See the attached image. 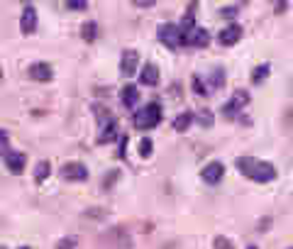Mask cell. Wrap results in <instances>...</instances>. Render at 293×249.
<instances>
[{
  "mask_svg": "<svg viewBox=\"0 0 293 249\" xmlns=\"http://www.w3.org/2000/svg\"><path fill=\"white\" fill-rule=\"evenodd\" d=\"M237 169L242 171L245 176H249L252 181H259V183H269L276 179V169L271 161H259V159H252V157H239L237 159Z\"/></svg>",
  "mask_w": 293,
  "mask_h": 249,
  "instance_id": "6da1fadb",
  "label": "cell"
},
{
  "mask_svg": "<svg viewBox=\"0 0 293 249\" xmlns=\"http://www.w3.org/2000/svg\"><path fill=\"white\" fill-rule=\"evenodd\" d=\"M161 122V105L159 103H146L142 110L135 113V124L137 130H152Z\"/></svg>",
  "mask_w": 293,
  "mask_h": 249,
  "instance_id": "7a4b0ae2",
  "label": "cell"
},
{
  "mask_svg": "<svg viewBox=\"0 0 293 249\" xmlns=\"http://www.w3.org/2000/svg\"><path fill=\"white\" fill-rule=\"evenodd\" d=\"M159 42L161 44H166L169 49H179L181 44H183V34H181L179 30V24H174V22H164V24H159Z\"/></svg>",
  "mask_w": 293,
  "mask_h": 249,
  "instance_id": "3957f363",
  "label": "cell"
},
{
  "mask_svg": "<svg viewBox=\"0 0 293 249\" xmlns=\"http://www.w3.org/2000/svg\"><path fill=\"white\" fill-rule=\"evenodd\" d=\"M101 242H108L113 249H130L132 247V237L125 232L123 227H113L110 232H105L101 237Z\"/></svg>",
  "mask_w": 293,
  "mask_h": 249,
  "instance_id": "277c9868",
  "label": "cell"
},
{
  "mask_svg": "<svg viewBox=\"0 0 293 249\" xmlns=\"http://www.w3.org/2000/svg\"><path fill=\"white\" fill-rule=\"evenodd\" d=\"M61 176L66 181H86L88 179V169L81 161H68V164H64V169H61Z\"/></svg>",
  "mask_w": 293,
  "mask_h": 249,
  "instance_id": "5b68a950",
  "label": "cell"
},
{
  "mask_svg": "<svg viewBox=\"0 0 293 249\" xmlns=\"http://www.w3.org/2000/svg\"><path fill=\"white\" fill-rule=\"evenodd\" d=\"M137 66H139V57H137L135 49H125L123 59H120V73L123 76H135Z\"/></svg>",
  "mask_w": 293,
  "mask_h": 249,
  "instance_id": "8992f818",
  "label": "cell"
},
{
  "mask_svg": "<svg viewBox=\"0 0 293 249\" xmlns=\"http://www.w3.org/2000/svg\"><path fill=\"white\" fill-rule=\"evenodd\" d=\"M217 39H220V44H223V46H232V44H237V42L242 39V27H239L237 22L227 24L225 30L220 32V37H217Z\"/></svg>",
  "mask_w": 293,
  "mask_h": 249,
  "instance_id": "52a82bcc",
  "label": "cell"
},
{
  "mask_svg": "<svg viewBox=\"0 0 293 249\" xmlns=\"http://www.w3.org/2000/svg\"><path fill=\"white\" fill-rule=\"evenodd\" d=\"M27 71H30V79L42 81V83L52 81V76H54V71H52V66H49L46 61H37V64H32Z\"/></svg>",
  "mask_w": 293,
  "mask_h": 249,
  "instance_id": "ba28073f",
  "label": "cell"
},
{
  "mask_svg": "<svg viewBox=\"0 0 293 249\" xmlns=\"http://www.w3.org/2000/svg\"><path fill=\"white\" fill-rule=\"evenodd\" d=\"M20 30H22V34H32L37 30V10H34V5L25 8L22 20H20Z\"/></svg>",
  "mask_w": 293,
  "mask_h": 249,
  "instance_id": "9c48e42d",
  "label": "cell"
},
{
  "mask_svg": "<svg viewBox=\"0 0 293 249\" xmlns=\"http://www.w3.org/2000/svg\"><path fill=\"white\" fill-rule=\"evenodd\" d=\"M223 173H225V166L220 164V161H210L208 166L203 169V181L205 183H217L220 179H223Z\"/></svg>",
  "mask_w": 293,
  "mask_h": 249,
  "instance_id": "30bf717a",
  "label": "cell"
},
{
  "mask_svg": "<svg viewBox=\"0 0 293 249\" xmlns=\"http://www.w3.org/2000/svg\"><path fill=\"white\" fill-rule=\"evenodd\" d=\"M25 154H20V152H5V164H8V169L17 176V173H22L25 171Z\"/></svg>",
  "mask_w": 293,
  "mask_h": 249,
  "instance_id": "8fae6325",
  "label": "cell"
},
{
  "mask_svg": "<svg viewBox=\"0 0 293 249\" xmlns=\"http://www.w3.org/2000/svg\"><path fill=\"white\" fill-rule=\"evenodd\" d=\"M139 83L142 86H157L159 83V68L157 64H144L139 71Z\"/></svg>",
  "mask_w": 293,
  "mask_h": 249,
  "instance_id": "7c38bea8",
  "label": "cell"
},
{
  "mask_svg": "<svg viewBox=\"0 0 293 249\" xmlns=\"http://www.w3.org/2000/svg\"><path fill=\"white\" fill-rule=\"evenodd\" d=\"M208 42H210V34L205 32L203 27H196V30H193V32L188 34V37H186V39H183V44H191V46H201V49H203V46H208Z\"/></svg>",
  "mask_w": 293,
  "mask_h": 249,
  "instance_id": "4fadbf2b",
  "label": "cell"
},
{
  "mask_svg": "<svg viewBox=\"0 0 293 249\" xmlns=\"http://www.w3.org/2000/svg\"><path fill=\"white\" fill-rule=\"evenodd\" d=\"M120 101H123V105H127V108H135L137 101H139V91H137V86L127 83L123 91H120Z\"/></svg>",
  "mask_w": 293,
  "mask_h": 249,
  "instance_id": "5bb4252c",
  "label": "cell"
},
{
  "mask_svg": "<svg viewBox=\"0 0 293 249\" xmlns=\"http://www.w3.org/2000/svg\"><path fill=\"white\" fill-rule=\"evenodd\" d=\"M115 137H117V122H108L105 127H103V132H101V137H98V142L101 144H105V142H113Z\"/></svg>",
  "mask_w": 293,
  "mask_h": 249,
  "instance_id": "9a60e30c",
  "label": "cell"
},
{
  "mask_svg": "<svg viewBox=\"0 0 293 249\" xmlns=\"http://www.w3.org/2000/svg\"><path fill=\"white\" fill-rule=\"evenodd\" d=\"M191 122H193V113H181L176 120H174V130L176 132H186L188 127H191Z\"/></svg>",
  "mask_w": 293,
  "mask_h": 249,
  "instance_id": "2e32d148",
  "label": "cell"
},
{
  "mask_svg": "<svg viewBox=\"0 0 293 249\" xmlns=\"http://www.w3.org/2000/svg\"><path fill=\"white\" fill-rule=\"evenodd\" d=\"M49 171H52V166H49V161H39L37 166H34V181L42 183L49 176Z\"/></svg>",
  "mask_w": 293,
  "mask_h": 249,
  "instance_id": "e0dca14e",
  "label": "cell"
},
{
  "mask_svg": "<svg viewBox=\"0 0 293 249\" xmlns=\"http://www.w3.org/2000/svg\"><path fill=\"white\" fill-rule=\"evenodd\" d=\"M193 120H198L201 122V127H205V130H210L215 124V117H213V113L210 110H201L198 115H193Z\"/></svg>",
  "mask_w": 293,
  "mask_h": 249,
  "instance_id": "ac0fdd59",
  "label": "cell"
},
{
  "mask_svg": "<svg viewBox=\"0 0 293 249\" xmlns=\"http://www.w3.org/2000/svg\"><path fill=\"white\" fill-rule=\"evenodd\" d=\"M81 37L86 39V42H93L95 37H98V24L95 22H86L81 27Z\"/></svg>",
  "mask_w": 293,
  "mask_h": 249,
  "instance_id": "d6986e66",
  "label": "cell"
},
{
  "mask_svg": "<svg viewBox=\"0 0 293 249\" xmlns=\"http://www.w3.org/2000/svg\"><path fill=\"white\" fill-rule=\"evenodd\" d=\"M208 83H210V88H223L225 86V71L215 68L213 73H210V79H208Z\"/></svg>",
  "mask_w": 293,
  "mask_h": 249,
  "instance_id": "ffe728a7",
  "label": "cell"
},
{
  "mask_svg": "<svg viewBox=\"0 0 293 249\" xmlns=\"http://www.w3.org/2000/svg\"><path fill=\"white\" fill-rule=\"evenodd\" d=\"M232 105H235V110H245V105L249 103V93L247 91H235V95H232Z\"/></svg>",
  "mask_w": 293,
  "mask_h": 249,
  "instance_id": "44dd1931",
  "label": "cell"
},
{
  "mask_svg": "<svg viewBox=\"0 0 293 249\" xmlns=\"http://www.w3.org/2000/svg\"><path fill=\"white\" fill-rule=\"evenodd\" d=\"M269 71H271L269 64H261V66H257V68H254V73H252V83H261V81L269 76Z\"/></svg>",
  "mask_w": 293,
  "mask_h": 249,
  "instance_id": "7402d4cb",
  "label": "cell"
},
{
  "mask_svg": "<svg viewBox=\"0 0 293 249\" xmlns=\"http://www.w3.org/2000/svg\"><path fill=\"white\" fill-rule=\"evenodd\" d=\"M93 113H95V117H98V122H101L103 127H105L108 122H113L110 113H105V108H103V105H95V108H93Z\"/></svg>",
  "mask_w": 293,
  "mask_h": 249,
  "instance_id": "603a6c76",
  "label": "cell"
},
{
  "mask_svg": "<svg viewBox=\"0 0 293 249\" xmlns=\"http://www.w3.org/2000/svg\"><path fill=\"white\" fill-rule=\"evenodd\" d=\"M57 249H79V239L76 237H64L57 242Z\"/></svg>",
  "mask_w": 293,
  "mask_h": 249,
  "instance_id": "cb8c5ba5",
  "label": "cell"
},
{
  "mask_svg": "<svg viewBox=\"0 0 293 249\" xmlns=\"http://www.w3.org/2000/svg\"><path fill=\"white\" fill-rule=\"evenodd\" d=\"M152 149H154V144H152V139H149V137H144V139H142V142H139V154H142V157H152Z\"/></svg>",
  "mask_w": 293,
  "mask_h": 249,
  "instance_id": "d4e9b609",
  "label": "cell"
},
{
  "mask_svg": "<svg viewBox=\"0 0 293 249\" xmlns=\"http://www.w3.org/2000/svg\"><path fill=\"white\" fill-rule=\"evenodd\" d=\"M66 8L68 10H88V3L86 0H68Z\"/></svg>",
  "mask_w": 293,
  "mask_h": 249,
  "instance_id": "484cf974",
  "label": "cell"
},
{
  "mask_svg": "<svg viewBox=\"0 0 293 249\" xmlns=\"http://www.w3.org/2000/svg\"><path fill=\"white\" fill-rule=\"evenodd\" d=\"M215 249H232V242L220 235V237H215Z\"/></svg>",
  "mask_w": 293,
  "mask_h": 249,
  "instance_id": "4316f807",
  "label": "cell"
},
{
  "mask_svg": "<svg viewBox=\"0 0 293 249\" xmlns=\"http://www.w3.org/2000/svg\"><path fill=\"white\" fill-rule=\"evenodd\" d=\"M193 88H196V93H198V95L208 93V91H205V86H203V81L198 79V76H193Z\"/></svg>",
  "mask_w": 293,
  "mask_h": 249,
  "instance_id": "83f0119b",
  "label": "cell"
},
{
  "mask_svg": "<svg viewBox=\"0 0 293 249\" xmlns=\"http://www.w3.org/2000/svg\"><path fill=\"white\" fill-rule=\"evenodd\" d=\"M237 12H239L237 8H223V15H225V17H235Z\"/></svg>",
  "mask_w": 293,
  "mask_h": 249,
  "instance_id": "f1b7e54d",
  "label": "cell"
},
{
  "mask_svg": "<svg viewBox=\"0 0 293 249\" xmlns=\"http://www.w3.org/2000/svg\"><path fill=\"white\" fill-rule=\"evenodd\" d=\"M135 5H137V8H152V5H154V0H137Z\"/></svg>",
  "mask_w": 293,
  "mask_h": 249,
  "instance_id": "f546056e",
  "label": "cell"
},
{
  "mask_svg": "<svg viewBox=\"0 0 293 249\" xmlns=\"http://www.w3.org/2000/svg\"><path fill=\"white\" fill-rule=\"evenodd\" d=\"M8 139H10V135H8V130H0V147H3V144H5Z\"/></svg>",
  "mask_w": 293,
  "mask_h": 249,
  "instance_id": "4dcf8cb0",
  "label": "cell"
},
{
  "mask_svg": "<svg viewBox=\"0 0 293 249\" xmlns=\"http://www.w3.org/2000/svg\"><path fill=\"white\" fill-rule=\"evenodd\" d=\"M288 8V3H276V12H283Z\"/></svg>",
  "mask_w": 293,
  "mask_h": 249,
  "instance_id": "1f68e13d",
  "label": "cell"
},
{
  "mask_svg": "<svg viewBox=\"0 0 293 249\" xmlns=\"http://www.w3.org/2000/svg\"><path fill=\"white\" fill-rule=\"evenodd\" d=\"M0 79H3V68H0Z\"/></svg>",
  "mask_w": 293,
  "mask_h": 249,
  "instance_id": "d6a6232c",
  "label": "cell"
},
{
  "mask_svg": "<svg viewBox=\"0 0 293 249\" xmlns=\"http://www.w3.org/2000/svg\"><path fill=\"white\" fill-rule=\"evenodd\" d=\"M20 249H30V247H20Z\"/></svg>",
  "mask_w": 293,
  "mask_h": 249,
  "instance_id": "836d02e7",
  "label": "cell"
},
{
  "mask_svg": "<svg viewBox=\"0 0 293 249\" xmlns=\"http://www.w3.org/2000/svg\"><path fill=\"white\" fill-rule=\"evenodd\" d=\"M0 249H5V247H0Z\"/></svg>",
  "mask_w": 293,
  "mask_h": 249,
  "instance_id": "e575fe53",
  "label": "cell"
}]
</instances>
